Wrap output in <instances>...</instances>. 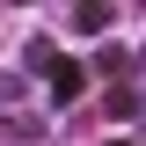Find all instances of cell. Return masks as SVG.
<instances>
[{"label":"cell","instance_id":"cell-1","mask_svg":"<svg viewBox=\"0 0 146 146\" xmlns=\"http://www.w3.org/2000/svg\"><path fill=\"white\" fill-rule=\"evenodd\" d=\"M80 88H88V66H73V58H58V73H51V95H58V102H73Z\"/></svg>","mask_w":146,"mask_h":146},{"label":"cell","instance_id":"cell-2","mask_svg":"<svg viewBox=\"0 0 146 146\" xmlns=\"http://www.w3.org/2000/svg\"><path fill=\"white\" fill-rule=\"evenodd\" d=\"M73 29H88V36L110 29V7H73Z\"/></svg>","mask_w":146,"mask_h":146},{"label":"cell","instance_id":"cell-3","mask_svg":"<svg viewBox=\"0 0 146 146\" xmlns=\"http://www.w3.org/2000/svg\"><path fill=\"white\" fill-rule=\"evenodd\" d=\"M110 146H131V139H110Z\"/></svg>","mask_w":146,"mask_h":146}]
</instances>
